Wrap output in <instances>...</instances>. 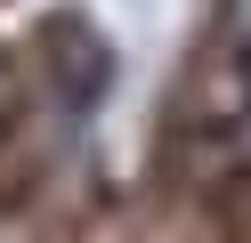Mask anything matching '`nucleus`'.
<instances>
[{"label":"nucleus","mask_w":251,"mask_h":243,"mask_svg":"<svg viewBox=\"0 0 251 243\" xmlns=\"http://www.w3.org/2000/svg\"><path fill=\"white\" fill-rule=\"evenodd\" d=\"M243 73H251V32H243Z\"/></svg>","instance_id":"f257e3e1"}]
</instances>
